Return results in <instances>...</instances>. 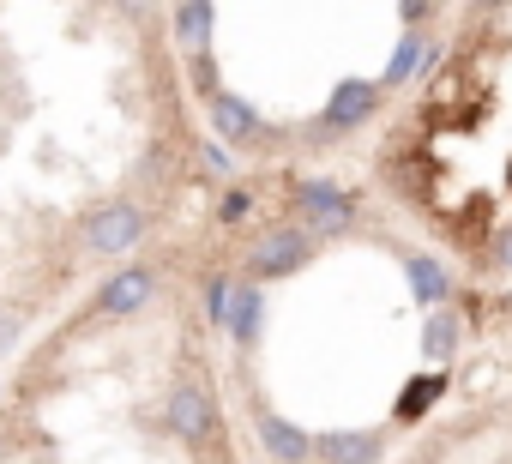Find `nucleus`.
Listing matches in <instances>:
<instances>
[{
	"label": "nucleus",
	"instance_id": "f257e3e1",
	"mask_svg": "<svg viewBox=\"0 0 512 464\" xmlns=\"http://www.w3.org/2000/svg\"><path fill=\"white\" fill-rule=\"evenodd\" d=\"M139 236H145V211L139 205H127V199H115V205H103L91 223H85V248L91 254H127V248H139Z\"/></svg>",
	"mask_w": 512,
	"mask_h": 464
},
{
	"label": "nucleus",
	"instance_id": "f03ea898",
	"mask_svg": "<svg viewBox=\"0 0 512 464\" xmlns=\"http://www.w3.org/2000/svg\"><path fill=\"white\" fill-rule=\"evenodd\" d=\"M169 434L175 440H187V446H205L211 434H217V404H211V392L205 386H193V380H181L175 392H169Z\"/></svg>",
	"mask_w": 512,
	"mask_h": 464
},
{
	"label": "nucleus",
	"instance_id": "7ed1b4c3",
	"mask_svg": "<svg viewBox=\"0 0 512 464\" xmlns=\"http://www.w3.org/2000/svg\"><path fill=\"white\" fill-rule=\"evenodd\" d=\"M296 205H302V217L314 223V229H350V217H356V199L344 193V187H332L326 175H308V181H296Z\"/></svg>",
	"mask_w": 512,
	"mask_h": 464
},
{
	"label": "nucleus",
	"instance_id": "20e7f679",
	"mask_svg": "<svg viewBox=\"0 0 512 464\" xmlns=\"http://www.w3.org/2000/svg\"><path fill=\"white\" fill-rule=\"evenodd\" d=\"M308 254H314V242L302 236V229H272V236L253 248L247 272H253V278H290V272L308 266Z\"/></svg>",
	"mask_w": 512,
	"mask_h": 464
},
{
	"label": "nucleus",
	"instance_id": "39448f33",
	"mask_svg": "<svg viewBox=\"0 0 512 464\" xmlns=\"http://www.w3.org/2000/svg\"><path fill=\"white\" fill-rule=\"evenodd\" d=\"M151 290H157V272H151V266H127V272H115V278L97 290V314L127 320V314H139V308L151 302Z\"/></svg>",
	"mask_w": 512,
	"mask_h": 464
},
{
	"label": "nucleus",
	"instance_id": "423d86ee",
	"mask_svg": "<svg viewBox=\"0 0 512 464\" xmlns=\"http://www.w3.org/2000/svg\"><path fill=\"white\" fill-rule=\"evenodd\" d=\"M374 109H380V85H368V79H344V85L332 91L320 127H326V133H350V127H362Z\"/></svg>",
	"mask_w": 512,
	"mask_h": 464
},
{
	"label": "nucleus",
	"instance_id": "0eeeda50",
	"mask_svg": "<svg viewBox=\"0 0 512 464\" xmlns=\"http://www.w3.org/2000/svg\"><path fill=\"white\" fill-rule=\"evenodd\" d=\"M253 428H260V446H266L278 464H308V458H314V434H302L290 416L260 410V416H253Z\"/></svg>",
	"mask_w": 512,
	"mask_h": 464
},
{
	"label": "nucleus",
	"instance_id": "6e6552de",
	"mask_svg": "<svg viewBox=\"0 0 512 464\" xmlns=\"http://www.w3.org/2000/svg\"><path fill=\"white\" fill-rule=\"evenodd\" d=\"M380 452H386V440L380 434H356V428H332V434L314 440L320 464H380Z\"/></svg>",
	"mask_w": 512,
	"mask_h": 464
},
{
	"label": "nucleus",
	"instance_id": "1a4fd4ad",
	"mask_svg": "<svg viewBox=\"0 0 512 464\" xmlns=\"http://www.w3.org/2000/svg\"><path fill=\"white\" fill-rule=\"evenodd\" d=\"M211 127H217L223 139H260V115H253L241 97H229V91L211 97Z\"/></svg>",
	"mask_w": 512,
	"mask_h": 464
},
{
	"label": "nucleus",
	"instance_id": "9d476101",
	"mask_svg": "<svg viewBox=\"0 0 512 464\" xmlns=\"http://www.w3.org/2000/svg\"><path fill=\"white\" fill-rule=\"evenodd\" d=\"M428 61H434L428 37H422V31H404V37H398V49H392V61H386V79H380V85H410V73H416V67H428Z\"/></svg>",
	"mask_w": 512,
	"mask_h": 464
},
{
	"label": "nucleus",
	"instance_id": "9b49d317",
	"mask_svg": "<svg viewBox=\"0 0 512 464\" xmlns=\"http://www.w3.org/2000/svg\"><path fill=\"white\" fill-rule=\"evenodd\" d=\"M260 314H266L260 284H241V290H235V308H229V338L253 344V338H260Z\"/></svg>",
	"mask_w": 512,
	"mask_h": 464
},
{
	"label": "nucleus",
	"instance_id": "f8f14e48",
	"mask_svg": "<svg viewBox=\"0 0 512 464\" xmlns=\"http://www.w3.org/2000/svg\"><path fill=\"white\" fill-rule=\"evenodd\" d=\"M404 272H410L416 302H428V308H434V302H446V296H452V272H446L440 260H410Z\"/></svg>",
	"mask_w": 512,
	"mask_h": 464
},
{
	"label": "nucleus",
	"instance_id": "ddd939ff",
	"mask_svg": "<svg viewBox=\"0 0 512 464\" xmlns=\"http://www.w3.org/2000/svg\"><path fill=\"white\" fill-rule=\"evenodd\" d=\"M211 25H217V13L205 7V0H187V7H175V37H181L187 49H205V43H211Z\"/></svg>",
	"mask_w": 512,
	"mask_h": 464
},
{
	"label": "nucleus",
	"instance_id": "4468645a",
	"mask_svg": "<svg viewBox=\"0 0 512 464\" xmlns=\"http://www.w3.org/2000/svg\"><path fill=\"white\" fill-rule=\"evenodd\" d=\"M235 290H241L235 278H211V284H205V314H211L217 326H229V308H235Z\"/></svg>",
	"mask_w": 512,
	"mask_h": 464
},
{
	"label": "nucleus",
	"instance_id": "2eb2a0df",
	"mask_svg": "<svg viewBox=\"0 0 512 464\" xmlns=\"http://www.w3.org/2000/svg\"><path fill=\"white\" fill-rule=\"evenodd\" d=\"M440 386H446V374H422V380H416V386L404 392V404H398V416H404V422H416V410H422V404H428V398H434Z\"/></svg>",
	"mask_w": 512,
	"mask_h": 464
},
{
	"label": "nucleus",
	"instance_id": "dca6fc26",
	"mask_svg": "<svg viewBox=\"0 0 512 464\" xmlns=\"http://www.w3.org/2000/svg\"><path fill=\"white\" fill-rule=\"evenodd\" d=\"M199 163H205V169H211L217 181H223V175H235V157H229V151H223L217 139H205V145H199Z\"/></svg>",
	"mask_w": 512,
	"mask_h": 464
},
{
	"label": "nucleus",
	"instance_id": "f3484780",
	"mask_svg": "<svg viewBox=\"0 0 512 464\" xmlns=\"http://www.w3.org/2000/svg\"><path fill=\"white\" fill-rule=\"evenodd\" d=\"M452 338H458V332H452V320L440 314V320L428 326V350H440V356H446V350H452Z\"/></svg>",
	"mask_w": 512,
	"mask_h": 464
},
{
	"label": "nucleus",
	"instance_id": "a211bd4d",
	"mask_svg": "<svg viewBox=\"0 0 512 464\" xmlns=\"http://www.w3.org/2000/svg\"><path fill=\"white\" fill-rule=\"evenodd\" d=\"M247 211H253V199H247V193H229V199H223V223H241Z\"/></svg>",
	"mask_w": 512,
	"mask_h": 464
},
{
	"label": "nucleus",
	"instance_id": "6ab92c4d",
	"mask_svg": "<svg viewBox=\"0 0 512 464\" xmlns=\"http://www.w3.org/2000/svg\"><path fill=\"white\" fill-rule=\"evenodd\" d=\"M494 266H506V272H512V229H506V236L494 242Z\"/></svg>",
	"mask_w": 512,
	"mask_h": 464
},
{
	"label": "nucleus",
	"instance_id": "aec40b11",
	"mask_svg": "<svg viewBox=\"0 0 512 464\" xmlns=\"http://www.w3.org/2000/svg\"><path fill=\"white\" fill-rule=\"evenodd\" d=\"M13 332H19V320H13V314H0V350L13 344Z\"/></svg>",
	"mask_w": 512,
	"mask_h": 464
}]
</instances>
